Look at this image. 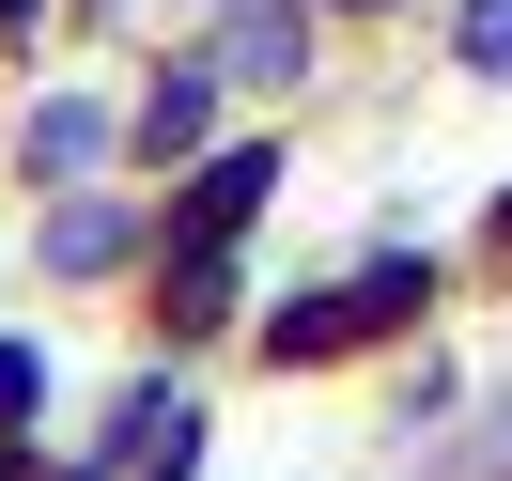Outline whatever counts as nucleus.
Instances as JSON below:
<instances>
[{"label": "nucleus", "mask_w": 512, "mask_h": 481, "mask_svg": "<svg viewBox=\"0 0 512 481\" xmlns=\"http://www.w3.org/2000/svg\"><path fill=\"white\" fill-rule=\"evenodd\" d=\"M264 187H280V156H218V171L187 187V218H171V233H187V249H218V233H249Z\"/></svg>", "instance_id": "1"}, {"label": "nucleus", "mask_w": 512, "mask_h": 481, "mask_svg": "<svg viewBox=\"0 0 512 481\" xmlns=\"http://www.w3.org/2000/svg\"><path fill=\"white\" fill-rule=\"evenodd\" d=\"M32 388H47V373H32V357H0V419H16V404H32Z\"/></svg>", "instance_id": "5"}, {"label": "nucleus", "mask_w": 512, "mask_h": 481, "mask_svg": "<svg viewBox=\"0 0 512 481\" xmlns=\"http://www.w3.org/2000/svg\"><path fill=\"white\" fill-rule=\"evenodd\" d=\"M233 63H249V78L295 63V0H233Z\"/></svg>", "instance_id": "2"}, {"label": "nucleus", "mask_w": 512, "mask_h": 481, "mask_svg": "<svg viewBox=\"0 0 512 481\" xmlns=\"http://www.w3.org/2000/svg\"><path fill=\"white\" fill-rule=\"evenodd\" d=\"M466 63H512V0H466Z\"/></svg>", "instance_id": "4"}, {"label": "nucleus", "mask_w": 512, "mask_h": 481, "mask_svg": "<svg viewBox=\"0 0 512 481\" xmlns=\"http://www.w3.org/2000/svg\"><path fill=\"white\" fill-rule=\"evenodd\" d=\"M0 16H32V0H0Z\"/></svg>", "instance_id": "6"}, {"label": "nucleus", "mask_w": 512, "mask_h": 481, "mask_svg": "<svg viewBox=\"0 0 512 481\" xmlns=\"http://www.w3.org/2000/svg\"><path fill=\"white\" fill-rule=\"evenodd\" d=\"M202 94H218V78H171V94L140 109V140H156V156H187V140H202Z\"/></svg>", "instance_id": "3"}]
</instances>
